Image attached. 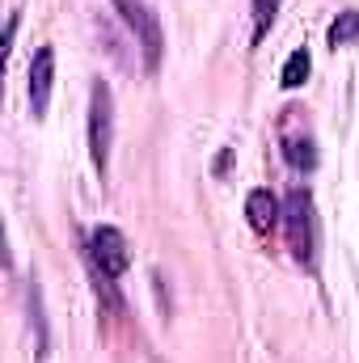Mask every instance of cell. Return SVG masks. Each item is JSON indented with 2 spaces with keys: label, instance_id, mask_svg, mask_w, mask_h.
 Wrapping results in <instances>:
<instances>
[{
  "label": "cell",
  "instance_id": "1",
  "mask_svg": "<svg viewBox=\"0 0 359 363\" xmlns=\"http://www.w3.org/2000/svg\"><path fill=\"white\" fill-rule=\"evenodd\" d=\"M114 9H118L123 26L136 34V47L144 51V68L157 72V68H161V55H165V34H161L157 13H153L144 0H114Z\"/></svg>",
  "mask_w": 359,
  "mask_h": 363
},
{
  "label": "cell",
  "instance_id": "2",
  "mask_svg": "<svg viewBox=\"0 0 359 363\" xmlns=\"http://www.w3.org/2000/svg\"><path fill=\"white\" fill-rule=\"evenodd\" d=\"M110 144H114V93L106 81H93L89 93V157L93 169L106 178L110 169Z\"/></svg>",
  "mask_w": 359,
  "mask_h": 363
},
{
  "label": "cell",
  "instance_id": "3",
  "mask_svg": "<svg viewBox=\"0 0 359 363\" xmlns=\"http://www.w3.org/2000/svg\"><path fill=\"white\" fill-rule=\"evenodd\" d=\"M283 228H287V245L300 262H313V245H317V220H313V194L309 190H292L283 199Z\"/></svg>",
  "mask_w": 359,
  "mask_h": 363
},
{
  "label": "cell",
  "instance_id": "4",
  "mask_svg": "<svg viewBox=\"0 0 359 363\" xmlns=\"http://www.w3.org/2000/svg\"><path fill=\"white\" fill-rule=\"evenodd\" d=\"M89 262L93 274L101 279H118V274L131 267V250H127V237L110 224H97L89 233Z\"/></svg>",
  "mask_w": 359,
  "mask_h": 363
},
{
  "label": "cell",
  "instance_id": "5",
  "mask_svg": "<svg viewBox=\"0 0 359 363\" xmlns=\"http://www.w3.org/2000/svg\"><path fill=\"white\" fill-rule=\"evenodd\" d=\"M51 85H55V51L51 47H38L34 51V64H30V106H34V118L47 114Z\"/></svg>",
  "mask_w": 359,
  "mask_h": 363
},
{
  "label": "cell",
  "instance_id": "6",
  "mask_svg": "<svg viewBox=\"0 0 359 363\" xmlns=\"http://www.w3.org/2000/svg\"><path fill=\"white\" fill-rule=\"evenodd\" d=\"M245 220L258 237H270L279 224H283V203L270 194V190H250L245 194Z\"/></svg>",
  "mask_w": 359,
  "mask_h": 363
},
{
  "label": "cell",
  "instance_id": "7",
  "mask_svg": "<svg viewBox=\"0 0 359 363\" xmlns=\"http://www.w3.org/2000/svg\"><path fill=\"white\" fill-rule=\"evenodd\" d=\"M283 161H287L296 174H309V169L317 165V148H313V140L287 131V135H283Z\"/></svg>",
  "mask_w": 359,
  "mask_h": 363
},
{
  "label": "cell",
  "instance_id": "8",
  "mask_svg": "<svg viewBox=\"0 0 359 363\" xmlns=\"http://www.w3.org/2000/svg\"><path fill=\"white\" fill-rule=\"evenodd\" d=\"M309 72H313V60H309V51L304 47H296L292 55H287V64H283V72H279V85L292 93V89H300L304 81H309Z\"/></svg>",
  "mask_w": 359,
  "mask_h": 363
},
{
  "label": "cell",
  "instance_id": "9",
  "mask_svg": "<svg viewBox=\"0 0 359 363\" xmlns=\"http://www.w3.org/2000/svg\"><path fill=\"white\" fill-rule=\"evenodd\" d=\"M359 38V9H347V13H338L334 21H330V30H326V43L338 51V47H351Z\"/></svg>",
  "mask_w": 359,
  "mask_h": 363
},
{
  "label": "cell",
  "instance_id": "10",
  "mask_svg": "<svg viewBox=\"0 0 359 363\" xmlns=\"http://www.w3.org/2000/svg\"><path fill=\"white\" fill-rule=\"evenodd\" d=\"M279 17V0H254V47L267 38V30Z\"/></svg>",
  "mask_w": 359,
  "mask_h": 363
}]
</instances>
